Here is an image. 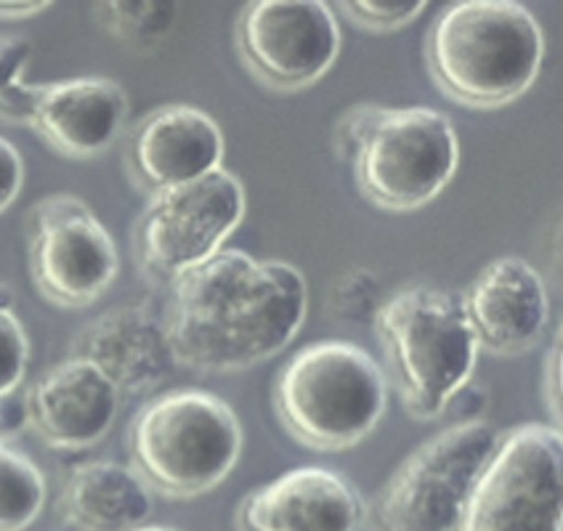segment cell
<instances>
[{"mask_svg": "<svg viewBox=\"0 0 563 531\" xmlns=\"http://www.w3.org/2000/svg\"><path fill=\"white\" fill-rule=\"evenodd\" d=\"M428 9L426 0L415 3H367V0H343L338 11L351 19L360 27L369 32H394L412 24Z\"/></svg>", "mask_w": 563, "mask_h": 531, "instance_id": "cell-24", "label": "cell"}, {"mask_svg": "<svg viewBox=\"0 0 563 531\" xmlns=\"http://www.w3.org/2000/svg\"><path fill=\"white\" fill-rule=\"evenodd\" d=\"M91 14L99 27L131 48H155L176 24L178 5L159 0H107L93 3Z\"/></svg>", "mask_w": 563, "mask_h": 531, "instance_id": "cell-20", "label": "cell"}, {"mask_svg": "<svg viewBox=\"0 0 563 531\" xmlns=\"http://www.w3.org/2000/svg\"><path fill=\"white\" fill-rule=\"evenodd\" d=\"M133 531H178V529H170V527H157V523H152V527H139V529H133Z\"/></svg>", "mask_w": 563, "mask_h": 531, "instance_id": "cell-31", "label": "cell"}, {"mask_svg": "<svg viewBox=\"0 0 563 531\" xmlns=\"http://www.w3.org/2000/svg\"><path fill=\"white\" fill-rule=\"evenodd\" d=\"M35 54L30 37L0 35V120L11 125H27L37 82L27 80Z\"/></svg>", "mask_w": 563, "mask_h": 531, "instance_id": "cell-21", "label": "cell"}, {"mask_svg": "<svg viewBox=\"0 0 563 531\" xmlns=\"http://www.w3.org/2000/svg\"><path fill=\"white\" fill-rule=\"evenodd\" d=\"M27 264L35 290L59 309H88L118 279L110 229L75 195H51L27 215Z\"/></svg>", "mask_w": 563, "mask_h": 531, "instance_id": "cell-10", "label": "cell"}, {"mask_svg": "<svg viewBox=\"0 0 563 531\" xmlns=\"http://www.w3.org/2000/svg\"><path fill=\"white\" fill-rule=\"evenodd\" d=\"M460 306L476 335L478 351L495 356L532 351L550 322L545 279L518 255L489 261L460 298Z\"/></svg>", "mask_w": 563, "mask_h": 531, "instance_id": "cell-13", "label": "cell"}, {"mask_svg": "<svg viewBox=\"0 0 563 531\" xmlns=\"http://www.w3.org/2000/svg\"><path fill=\"white\" fill-rule=\"evenodd\" d=\"M128 120V96L118 80L67 78L37 82L27 128L56 155L91 159L120 139Z\"/></svg>", "mask_w": 563, "mask_h": 531, "instance_id": "cell-16", "label": "cell"}, {"mask_svg": "<svg viewBox=\"0 0 563 531\" xmlns=\"http://www.w3.org/2000/svg\"><path fill=\"white\" fill-rule=\"evenodd\" d=\"M48 9V0H0V22H27Z\"/></svg>", "mask_w": 563, "mask_h": 531, "instance_id": "cell-30", "label": "cell"}, {"mask_svg": "<svg viewBox=\"0 0 563 531\" xmlns=\"http://www.w3.org/2000/svg\"><path fill=\"white\" fill-rule=\"evenodd\" d=\"M380 281H377L375 274L367 272V268H354V272L343 274V277L332 285L330 309L332 313L345 319V322H364V319H373L375 311L380 309Z\"/></svg>", "mask_w": 563, "mask_h": 531, "instance_id": "cell-22", "label": "cell"}, {"mask_svg": "<svg viewBox=\"0 0 563 531\" xmlns=\"http://www.w3.org/2000/svg\"><path fill=\"white\" fill-rule=\"evenodd\" d=\"M120 396L93 364L69 356L30 388V428L51 450H91L112 431Z\"/></svg>", "mask_w": 563, "mask_h": 531, "instance_id": "cell-15", "label": "cell"}, {"mask_svg": "<svg viewBox=\"0 0 563 531\" xmlns=\"http://www.w3.org/2000/svg\"><path fill=\"white\" fill-rule=\"evenodd\" d=\"M274 412L300 446L343 452L362 444L383 420L388 377L369 351L349 341L300 349L274 380Z\"/></svg>", "mask_w": 563, "mask_h": 531, "instance_id": "cell-3", "label": "cell"}, {"mask_svg": "<svg viewBox=\"0 0 563 531\" xmlns=\"http://www.w3.org/2000/svg\"><path fill=\"white\" fill-rule=\"evenodd\" d=\"M48 484L41 465L0 441V531H27L46 508Z\"/></svg>", "mask_w": 563, "mask_h": 531, "instance_id": "cell-19", "label": "cell"}, {"mask_svg": "<svg viewBox=\"0 0 563 531\" xmlns=\"http://www.w3.org/2000/svg\"><path fill=\"white\" fill-rule=\"evenodd\" d=\"M426 64L446 99L468 110H500L540 78L545 32L516 0H463L433 19Z\"/></svg>", "mask_w": 563, "mask_h": 531, "instance_id": "cell-2", "label": "cell"}, {"mask_svg": "<svg viewBox=\"0 0 563 531\" xmlns=\"http://www.w3.org/2000/svg\"><path fill=\"white\" fill-rule=\"evenodd\" d=\"M354 484L322 465H300L253 489L236 508V531H360Z\"/></svg>", "mask_w": 563, "mask_h": 531, "instance_id": "cell-14", "label": "cell"}, {"mask_svg": "<svg viewBox=\"0 0 563 531\" xmlns=\"http://www.w3.org/2000/svg\"><path fill=\"white\" fill-rule=\"evenodd\" d=\"M245 213V187L227 168L157 191L141 210L133 232L139 266L159 281H176L221 253Z\"/></svg>", "mask_w": 563, "mask_h": 531, "instance_id": "cell-9", "label": "cell"}, {"mask_svg": "<svg viewBox=\"0 0 563 531\" xmlns=\"http://www.w3.org/2000/svg\"><path fill=\"white\" fill-rule=\"evenodd\" d=\"M478 422L441 428L391 473L364 508L369 531H457L478 476L497 446Z\"/></svg>", "mask_w": 563, "mask_h": 531, "instance_id": "cell-6", "label": "cell"}, {"mask_svg": "<svg viewBox=\"0 0 563 531\" xmlns=\"http://www.w3.org/2000/svg\"><path fill=\"white\" fill-rule=\"evenodd\" d=\"M234 46L266 88L303 91L338 62L341 24L322 0H255L236 16Z\"/></svg>", "mask_w": 563, "mask_h": 531, "instance_id": "cell-11", "label": "cell"}, {"mask_svg": "<svg viewBox=\"0 0 563 531\" xmlns=\"http://www.w3.org/2000/svg\"><path fill=\"white\" fill-rule=\"evenodd\" d=\"M73 356L93 364L120 394H146L173 369L165 322L146 306H114L99 313L73 341Z\"/></svg>", "mask_w": 563, "mask_h": 531, "instance_id": "cell-17", "label": "cell"}, {"mask_svg": "<svg viewBox=\"0 0 563 531\" xmlns=\"http://www.w3.org/2000/svg\"><path fill=\"white\" fill-rule=\"evenodd\" d=\"M383 110H386L383 104H354L338 118L335 131H332V146H335L338 157L354 159L360 155L364 141L369 139Z\"/></svg>", "mask_w": 563, "mask_h": 531, "instance_id": "cell-25", "label": "cell"}, {"mask_svg": "<svg viewBox=\"0 0 563 531\" xmlns=\"http://www.w3.org/2000/svg\"><path fill=\"white\" fill-rule=\"evenodd\" d=\"M59 513L78 531H133L152 513V491L131 465L91 460L64 482Z\"/></svg>", "mask_w": 563, "mask_h": 531, "instance_id": "cell-18", "label": "cell"}, {"mask_svg": "<svg viewBox=\"0 0 563 531\" xmlns=\"http://www.w3.org/2000/svg\"><path fill=\"white\" fill-rule=\"evenodd\" d=\"M486 401H489L486 388L478 386V383L468 380L450 399V405H446V409H444V418H450V425H457V422H478V420H484Z\"/></svg>", "mask_w": 563, "mask_h": 531, "instance_id": "cell-28", "label": "cell"}, {"mask_svg": "<svg viewBox=\"0 0 563 531\" xmlns=\"http://www.w3.org/2000/svg\"><path fill=\"white\" fill-rule=\"evenodd\" d=\"M24 187V159L22 152L9 139L0 136V213L19 200Z\"/></svg>", "mask_w": 563, "mask_h": 531, "instance_id": "cell-27", "label": "cell"}, {"mask_svg": "<svg viewBox=\"0 0 563 531\" xmlns=\"http://www.w3.org/2000/svg\"><path fill=\"white\" fill-rule=\"evenodd\" d=\"M457 531H563V436L550 422L497 439Z\"/></svg>", "mask_w": 563, "mask_h": 531, "instance_id": "cell-8", "label": "cell"}, {"mask_svg": "<svg viewBox=\"0 0 563 531\" xmlns=\"http://www.w3.org/2000/svg\"><path fill=\"white\" fill-rule=\"evenodd\" d=\"M223 131L208 112L191 104H165L133 125L125 170L136 189L152 197L223 168Z\"/></svg>", "mask_w": 563, "mask_h": 531, "instance_id": "cell-12", "label": "cell"}, {"mask_svg": "<svg viewBox=\"0 0 563 531\" xmlns=\"http://www.w3.org/2000/svg\"><path fill=\"white\" fill-rule=\"evenodd\" d=\"M27 425V399H16V394L0 396V441L19 436Z\"/></svg>", "mask_w": 563, "mask_h": 531, "instance_id": "cell-29", "label": "cell"}, {"mask_svg": "<svg viewBox=\"0 0 563 531\" xmlns=\"http://www.w3.org/2000/svg\"><path fill=\"white\" fill-rule=\"evenodd\" d=\"M373 324L409 418H444L482 354L460 300L439 287H405L383 298Z\"/></svg>", "mask_w": 563, "mask_h": 531, "instance_id": "cell-5", "label": "cell"}, {"mask_svg": "<svg viewBox=\"0 0 563 531\" xmlns=\"http://www.w3.org/2000/svg\"><path fill=\"white\" fill-rule=\"evenodd\" d=\"M30 338L14 309H0V396L16 394L27 375Z\"/></svg>", "mask_w": 563, "mask_h": 531, "instance_id": "cell-23", "label": "cell"}, {"mask_svg": "<svg viewBox=\"0 0 563 531\" xmlns=\"http://www.w3.org/2000/svg\"><path fill=\"white\" fill-rule=\"evenodd\" d=\"M542 401L550 414V425L561 428L563 409V343L561 332H555L553 345L548 349L545 364H542Z\"/></svg>", "mask_w": 563, "mask_h": 531, "instance_id": "cell-26", "label": "cell"}, {"mask_svg": "<svg viewBox=\"0 0 563 531\" xmlns=\"http://www.w3.org/2000/svg\"><path fill=\"white\" fill-rule=\"evenodd\" d=\"M351 163L375 208L409 213L450 187L460 168L457 128L433 107H386Z\"/></svg>", "mask_w": 563, "mask_h": 531, "instance_id": "cell-7", "label": "cell"}, {"mask_svg": "<svg viewBox=\"0 0 563 531\" xmlns=\"http://www.w3.org/2000/svg\"><path fill=\"white\" fill-rule=\"evenodd\" d=\"M242 444L232 405L200 388L155 396L128 428L131 468L168 500H195L221 486L240 463Z\"/></svg>", "mask_w": 563, "mask_h": 531, "instance_id": "cell-4", "label": "cell"}, {"mask_svg": "<svg viewBox=\"0 0 563 531\" xmlns=\"http://www.w3.org/2000/svg\"><path fill=\"white\" fill-rule=\"evenodd\" d=\"M163 319L173 359L197 373H236L282 354L309 313L300 268L223 247L170 281Z\"/></svg>", "mask_w": 563, "mask_h": 531, "instance_id": "cell-1", "label": "cell"}]
</instances>
